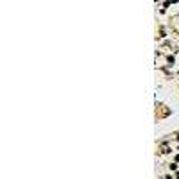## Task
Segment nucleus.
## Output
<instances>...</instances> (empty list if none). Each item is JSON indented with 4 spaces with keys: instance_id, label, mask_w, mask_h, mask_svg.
I'll use <instances>...</instances> for the list:
<instances>
[{
    "instance_id": "nucleus-1",
    "label": "nucleus",
    "mask_w": 179,
    "mask_h": 179,
    "mask_svg": "<svg viewBox=\"0 0 179 179\" xmlns=\"http://www.w3.org/2000/svg\"><path fill=\"white\" fill-rule=\"evenodd\" d=\"M167 152H170V147H168L167 143H163V145H161V154H167Z\"/></svg>"
},
{
    "instance_id": "nucleus-2",
    "label": "nucleus",
    "mask_w": 179,
    "mask_h": 179,
    "mask_svg": "<svg viewBox=\"0 0 179 179\" xmlns=\"http://www.w3.org/2000/svg\"><path fill=\"white\" fill-rule=\"evenodd\" d=\"M177 179H179V174H177Z\"/></svg>"
}]
</instances>
